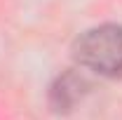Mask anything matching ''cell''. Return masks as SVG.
Returning <instances> with one entry per match:
<instances>
[{"instance_id":"6da1fadb","label":"cell","mask_w":122,"mask_h":120,"mask_svg":"<svg viewBox=\"0 0 122 120\" xmlns=\"http://www.w3.org/2000/svg\"><path fill=\"white\" fill-rule=\"evenodd\" d=\"M73 59L80 68L122 80V26L101 24L85 31L73 43Z\"/></svg>"},{"instance_id":"7a4b0ae2","label":"cell","mask_w":122,"mask_h":120,"mask_svg":"<svg viewBox=\"0 0 122 120\" xmlns=\"http://www.w3.org/2000/svg\"><path fill=\"white\" fill-rule=\"evenodd\" d=\"M92 90V85L87 82L85 75H80L77 71H66L59 75L49 90V106L56 113H68L75 108L77 101L85 99V94Z\"/></svg>"}]
</instances>
